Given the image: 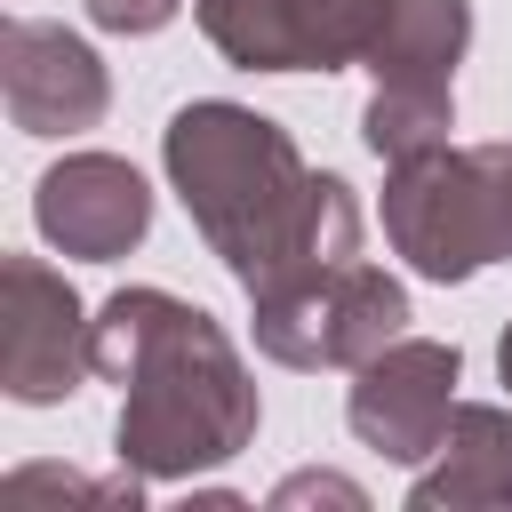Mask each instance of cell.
Returning a JSON list of instances; mask_svg holds the SVG:
<instances>
[{
  "mask_svg": "<svg viewBox=\"0 0 512 512\" xmlns=\"http://www.w3.org/2000/svg\"><path fill=\"white\" fill-rule=\"evenodd\" d=\"M168 192L184 200L192 232L224 256V272L256 296L296 272L360 256V200L344 176L304 168L296 136L248 104L200 96L160 128Z\"/></svg>",
  "mask_w": 512,
  "mask_h": 512,
  "instance_id": "6da1fadb",
  "label": "cell"
},
{
  "mask_svg": "<svg viewBox=\"0 0 512 512\" xmlns=\"http://www.w3.org/2000/svg\"><path fill=\"white\" fill-rule=\"evenodd\" d=\"M96 376L120 384L112 456L144 480H192L208 464H232L256 440V376L240 368L232 336L168 296V288H120L96 312Z\"/></svg>",
  "mask_w": 512,
  "mask_h": 512,
  "instance_id": "7a4b0ae2",
  "label": "cell"
},
{
  "mask_svg": "<svg viewBox=\"0 0 512 512\" xmlns=\"http://www.w3.org/2000/svg\"><path fill=\"white\" fill-rule=\"evenodd\" d=\"M384 240L416 280H472L512 256V144H440L392 160L384 176Z\"/></svg>",
  "mask_w": 512,
  "mask_h": 512,
  "instance_id": "3957f363",
  "label": "cell"
},
{
  "mask_svg": "<svg viewBox=\"0 0 512 512\" xmlns=\"http://www.w3.org/2000/svg\"><path fill=\"white\" fill-rule=\"evenodd\" d=\"M464 48H472V0H392L384 8V32L360 56L376 72V96L360 112V144L384 168L448 144Z\"/></svg>",
  "mask_w": 512,
  "mask_h": 512,
  "instance_id": "277c9868",
  "label": "cell"
},
{
  "mask_svg": "<svg viewBox=\"0 0 512 512\" xmlns=\"http://www.w3.org/2000/svg\"><path fill=\"white\" fill-rule=\"evenodd\" d=\"M248 304H256V352L280 368H360L392 336H408V288L360 256L256 288Z\"/></svg>",
  "mask_w": 512,
  "mask_h": 512,
  "instance_id": "5b68a950",
  "label": "cell"
},
{
  "mask_svg": "<svg viewBox=\"0 0 512 512\" xmlns=\"http://www.w3.org/2000/svg\"><path fill=\"white\" fill-rule=\"evenodd\" d=\"M96 368V320L72 280L40 256H0V392L24 408H56Z\"/></svg>",
  "mask_w": 512,
  "mask_h": 512,
  "instance_id": "8992f818",
  "label": "cell"
},
{
  "mask_svg": "<svg viewBox=\"0 0 512 512\" xmlns=\"http://www.w3.org/2000/svg\"><path fill=\"white\" fill-rule=\"evenodd\" d=\"M456 344H432V336H392L376 360L352 368V392H344V424L392 456V464H424L456 416Z\"/></svg>",
  "mask_w": 512,
  "mask_h": 512,
  "instance_id": "52a82bcc",
  "label": "cell"
},
{
  "mask_svg": "<svg viewBox=\"0 0 512 512\" xmlns=\"http://www.w3.org/2000/svg\"><path fill=\"white\" fill-rule=\"evenodd\" d=\"M0 96L24 136H80L112 112V72L80 32L8 16L0 24Z\"/></svg>",
  "mask_w": 512,
  "mask_h": 512,
  "instance_id": "ba28073f",
  "label": "cell"
},
{
  "mask_svg": "<svg viewBox=\"0 0 512 512\" xmlns=\"http://www.w3.org/2000/svg\"><path fill=\"white\" fill-rule=\"evenodd\" d=\"M32 224L56 256L80 264H120L128 248H144L152 232V184L120 160V152H64L40 184H32Z\"/></svg>",
  "mask_w": 512,
  "mask_h": 512,
  "instance_id": "9c48e42d",
  "label": "cell"
},
{
  "mask_svg": "<svg viewBox=\"0 0 512 512\" xmlns=\"http://www.w3.org/2000/svg\"><path fill=\"white\" fill-rule=\"evenodd\" d=\"M504 504H512V408L456 400L440 448L408 488V512H504Z\"/></svg>",
  "mask_w": 512,
  "mask_h": 512,
  "instance_id": "30bf717a",
  "label": "cell"
},
{
  "mask_svg": "<svg viewBox=\"0 0 512 512\" xmlns=\"http://www.w3.org/2000/svg\"><path fill=\"white\" fill-rule=\"evenodd\" d=\"M296 8L304 0H192L208 48L240 72H304L296 64Z\"/></svg>",
  "mask_w": 512,
  "mask_h": 512,
  "instance_id": "8fae6325",
  "label": "cell"
},
{
  "mask_svg": "<svg viewBox=\"0 0 512 512\" xmlns=\"http://www.w3.org/2000/svg\"><path fill=\"white\" fill-rule=\"evenodd\" d=\"M392 0H304L296 8V64L304 72H344L368 56V40L384 32Z\"/></svg>",
  "mask_w": 512,
  "mask_h": 512,
  "instance_id": "7c38bea8",
  "label": "cell"
},
{
  "mask_svg": "<svg viewBox=\"0 0 512 512\" xmlns=\"http://www.w3.org/2000/svg\"><path fill=\"white\" fill-rule=\"evenodd\" d=\"M176 8L184 0H88V24L96 32H120V40H144V32L176 24Z\"/></svg>",
  "mask_w": 512,
  "mask_h": 512,
  "instance_id": "4fadbf2b",
  "label": "cell"
},
{
  "mask_svg": "<svg viewBox=\"0 0 512 512\" xmlns=\"http://www.w3.org/2000/svg\"><path fill=\"white\" fill-rule=\"evenodd\" d=\"M288 504H344V512H360L368 496H360L352 480H336V472H288V480L272 488V512H288Z\"/></svg>",
  "mask_w": 512,
  "mask_h": 512,
  "instance_id": "5bb4252c",
  "label": "cell"
},
{
  "mask_svg": "<svg viewBox=\"0 0 512 512\" xmlns=\"http://www.w3.org/2000/svg\"><path fill=\"white\" fill-rule=\"evenodd\" d=\"M496 376L512 384V328H504V344H496Z\"/></svg>",
  "mask_w": 512,
  "mask_h": 512,
  "instance_id": "9a60e30c",
  "label": "cell"
}]
</instances>
